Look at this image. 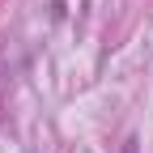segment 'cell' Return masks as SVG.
<instances>
[]
</instances>
